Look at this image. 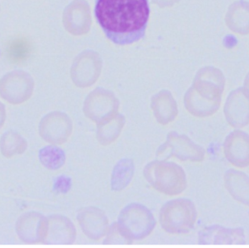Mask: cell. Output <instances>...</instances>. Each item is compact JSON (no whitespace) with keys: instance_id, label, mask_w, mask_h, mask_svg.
<instances>
[{"instance_id":"30bf717a","label":"cell","mask_w":249,"mask_h":248,"mask_svg":"<svg viewBox=\"0 0 249 248\" xmlns=\"http://www.w3.org/2000/svg\"><path fill=\"white\" fill-rule=\"evenodd\" d=\"M225 186L233 198L249 205V177L247 175L230 169L225 173Z\"/></svg>"},{"instance_id":"8fae6325","label":"cell","mask_w":249,"mask_h":248,"mask_svg":"<svg viewBox=\"0 0 249 248\" xmlns=\"http://www.w3.org/2000/svg\"><path fill=\"white\" fill-rule=\"evenodd\" d=\"M9 50H10V55L15 60H21L26 56L28 53L27 44L21 40H18L14 42Z\"/></svg>"},{"instance_id":"277c9868","label":"cell","mask_w":249,"mask_h":248,"mask_svg":"<svg viewBox=\"0 0 249 248\" xmlns=\"http://www.w3.org/2000/svg\"><path fill=\"white\" fill-rule=\"evenodd\" d=\"M154 184L167 195H178L187 188V178L184 170L176 163L158 162Z\"/></svg>"},{"instance_id":"7a4b0ae2","label":"cell","mask_w":249,"mask_h":248,"mask_svg":"<svg viewBox=\"0 0 249 248\" xmlns=\"http://www.w3.org/2000/svg\"><path fill=\"white\" fill-rule=\"evenodd\" d=\"M224 86L225 77L220 69L213 66L200 68L185 94V107L196 117L211 116L219 109Z\"/></svg>"},{"instance_id":"ba28073f","label":"cell","mask_w":249,"mask_h":248,"mask_svg":"<svg viewBox=\"0 0 249 248\" xmlns=\"http://www.w3.org/2000/svg\"><path fill=\"white\" fill-rule=\"evenodd\" d=\"M167 145L171 150V156H175L181 160L201 161L204 159L203 149L186 135H178L175 132H170Z\"/></svg>"},{"instance_id":"5b68a950","label":"cell","mask_w":249,"mask_h":248,"mask_svg":"<svg viewBox=\"0 0 249 248\" xmlns=\"http://www.w3.org/2000/svg\"><path fill=\"white\" fill-rule=\"evenodd\" d=\"M224 114L231 126L242 127L249 124V91L245 88H239L229 94Z\"/></svg>"},{"instance_id":"7c38bea8","label":"cell","mask_w":249,"mask_h":248,"mask_svg":"<svg viewBox=\"0 0 249 248\" xmlns=\"http://www.w3.org/2000/svg\"><path fill=\"white\" fill-rule=\"evenodd\" d=\"M154 2H156L160 7H171L179 2V0H154Z\"/></svg>"},{"instance_id":"52a82bcc","label":"cell","mask_w":249,"mask_h":248,"mask_svg":"<svg viewBox=\"0 0 249 248\" xmlns=\"http://www.w3.org/2000/svg\"><path fill=\"white\" fill-rule=\"evenodd\" d=\"M245 235L243 229H228L214 225L201 230L198 233L200 244H232L244 243Z\"/></svg>"},{"instance_id":"9c48e42d","label":"cell","mask_w":249,"mask_h":248,"mask_svg":"<svg viewBox=\"0 0 249 248\" xmlns=\"http://www.w3.org/2000/svg\"><path fill=\"white\" fill-rule=\"evenodd\" d=\"M225 23L236 34H249V2L239 0L231 3L226 12Z\"/></svg>"},{"instance_id":"6da1fadb","label":"cell","mask_w":249,"mask_h":248,"mask_svg":"<svg viewBox=\"0 0 249 248\" xmlns=\"http://www.w3.org/2000/svg\"><path fill=\"white\" fill-rule=\"evenodd\" d=\"M94 14L109 40L128 45L144 36L150 7L148 0H95Z\"/></svg>"},{"instance_id":"8992f818","label":"cell","mask_w":249,"mask_h":248,"mask_svg":"<svg viewBox=\"0 0 249 248\" xmlns=\"http://www.w3.org/2000/svg\"><path fill=\"white\" fill-rule=\"evenodd\" d=\"M226 159L237 167L249 165V135L240 130L231 132L224 141Z\"/></svg>"},{"instance_id":"3957f363","label":"cell","mask_w":249,"mask_h":248,"mask_svg":"<svg viewBox=\"0 0 249 248\" xmlns=\"http://www.w3.org/2000/svg\"><path fill=\"white\" fill-rule=\"evenodd\" d=\"M196 209L193 201L187 198L174 199L161 209L160 222L168 232L180 234L189 232L195 226Z\"/></svg>"},{"instance_id":"4fadbf2b","label":"cell","mask_w":249,"mask_h":248,"mask_svg":"<svg viewBox=\"0 0 249 248\" xmlns=\"http://www.w3.org/2000/svg\"><path fill=\"white\" fill-rule=\"evenodd\" d=\"M244 88L249 91V73L247 74L246 78H245V81H244Z\"/></svg>"}]
</instances>
